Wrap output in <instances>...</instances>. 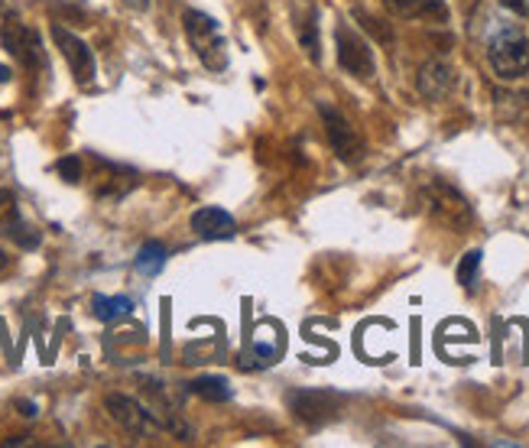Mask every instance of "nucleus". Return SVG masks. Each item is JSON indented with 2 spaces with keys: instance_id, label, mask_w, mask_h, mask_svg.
Here are the masks:
<instances>
[{
  "instance_id": "12",
  "label": "nucleus",
  "mask_w": 529,
  "mask_h": 448,
  "mask_svg": "<svg viewBox=\"0 0 529 448\" xmlns=\"http://www.w3.org/2000/svg\"><path fill=\"white\" fill-rule=\"evenodd\" d=\"M384 4L397 16H407V20H432V23L449 20V7H445L442 0H384Z\"/></svg>"
},
{
  "instance_id": "8",
  "label": "nucleus",
  "mask_w": 529,
  "mask_h": 448,
  "mask_svg": "<svg viewBox=\"0 0 529 448\" xmlns=\"http://www.w3.org/2000/svg\"><path fill=\"white\" fill-rule=\"evenodd\" d=\"M290 406L296 412V420L309 422V426H322L338 412V400L332 393H319V390H299L290 397Z\"/></svg>"
},
{
  "instance_id": "9",
  "label": "nucleus",
  "mask_w": 529,
  "mask_h": 448,
  "mask_svg": "<svg viewBox=\"0 0 529 448\" xmlns=\"http://www.w3.org/2000/svg\"><path fill=\"white\" fill-rule=\"evenodd\" d=\"M104 406H108L111 420H114L121 429H127V432H131V435H143V432H150L153 416L143 410V406L137 403V400L123 397V393H108Z\"/></svg>"
},
{
  "instance_id": "13",
  "label": "nucleus",
  "mask_w": 529,
  "mask_h": 448,
  "mask_svg": "<svg viewBox=\"0 0 529 448\" xmlns=\"http://www.w3.org/2000/svg\"><path fill=\"white\" fill-rule=\"evenodd\" d=\"M196 397L208 400V403H225V400H231V383L225 380V377H215V374H205V377H196V380L185 383Z\"/></svg>"
},
{
  "instance_id": "4",
  "label": "nucleus",
  "mask_w": 529,
  "mask_h": 448,
  "mask_svg": "<svg viewBox=\"0 0 529 448\" xmlns=\"http://www.w3.org/2000/svg\"><path fill=\"white\" fill-rule=\"evenodd\" d=\"M426 198H428V211L449 228H464L471 224V205L464 202V196L458 188H451L449 182L435 179L426 186Z\"/></svg>"
},
{
  "instance_id": "18",
  "label": "nucleus",
  "mask_w": 529,
  "mask_h": 448,
  "mask_svg": "<svg viewBox=\"0 0 529 448\" xmlns=\"http://www.w3.org/2000/svg\"><path fill=\"white\" fill-rule=\"evenodd\" d=\"M478 270H481V251H468L461 257V263H458V283L461 286H474Z\"/></svg>"
},
{
  "instance_id": "25",
  "label": "nucleus",
  "mask_w": 529,
  "mask_h": 448,
  "mask_svg": "<svg viewBox=\"0 0 529 448\" xmlns=\"http://www.w3.org/2000/svg\"><path fill=\"white\" fill-rule=\"evenodd\" d=\"M4 81H10V69L0 66V85H4Z\"/></svg>"
},
{
  "instance_id": "3",
  "label": "nucleus",
  "mask_w": 529,
  "mask_h": 448,
  "mask_svg": "<svg viewBox=\"0 0 529 448\" xmlns=\"http://www.w3.org/2000/svg\"><path fill=\"white\" fill-rule=\"evenodd\" d=\"M319 114H322V123H325V137H328V144H332V150L338 153V159L357 163V159L364 156V144H361V137H357L354 127H351L348 117L325 101L319 104Z\"/></svg>"
},
{
  "instance_id": "10",
  "label": "nucleus",
  "mask_w": 529,
  "mask_h": 448,
  "mask_svg": "<svg viewBox=\"0 0 529 448\" xmlns=\"http://www.w3.org/2000/svg\"><path fill=\"white\" fill-rule=\"evenodd\" d=\"M192 231L202 240H227L238 234V224L225 208H211L208 205V208H198L192 215Z\"/></svg>"
},
{
  "instance_id": "16",
  "label": "nucleus",
  "mask_w": 529,
  "mask_h": 448,
  "mask_svg": "<svg viewBox=\"0 0 529 448\" xmlns=\"http://www.w3.org/2000/svg\"><path fill=\"white\" fill-rule=\"evenodd\" d=\"M133 309V303L127 296H95V315L101 318V322H117V318H123L127 312Z\"/></svg>"
},
{
  "instance_id": "22",
  "label": "nucleus",
  "mask_w": 529,
  "mask_h": 448,
  "mask_svg": "<svg viewBox=\"0 0 529 448\" xmlns=\"http://www.w3.org/2000/svg\"><path fill=\"white\" fill-rule=\"evenodd\" d=\"M23 410V416H37V406L33 403H26V400H20V403H16Z\"/></svg>"
},
{
  "instance_id": "5",
  "label": "nucleus",
  "mask_w": 529,
  "mask_h": 448,
  "mask_svg": "<svg viewBox=\"0 0 529 448\" xmlns=\"http://www.w3.org/2000/svg\"><path fill=\"white\" fill-rule=\"evenodd\" d=\"M334 46H338V66L344 72L357 75V79H370L374 75V49L367 46V39L361 33H354L351 27L334 29Z\"/></svg>"
},
{
  "instance_id": "14",
  "label": "nucleus",
  "mask_w": 529,
  "mask_h": 448,
  "mask_svg": "<svg viewBox=\"0 0 529 448\" xmlns=\"http://www.w3.org/2000/svg\"><path fill=\"white\" fill-rule=\"evenodd\" d=\"M296 33H299V46L309 52L312 62H319V23H315V10L309 7V14L296 20Z\"/></svg>"
},
{
  "instance_id": "23",
  "label": "nucleus",
  "mask_w": 529,
  "mask_h": 448,
  "mask_svg": "<svg viewBox=\"0 0 529 448\" xmlns=\"http://www.w3.org/2000/svg\"><path fill=\"white\" fill-rule=\"evenodd\" d=\"M4 445H29V439H26V435H16V439H7V442H4Z\"/></svg>"
},
{
  "instance_id": "19",
  "label": "nucleus",
  "mask_w": 529,
  "mask_h": 448,
  "mask_svg": "<svg viewBox=\"0 0 529 448\" xmlns=\"http://www.w3.org/2000/svg\"><path fill=\"white\" fill-rule=\"evenodd\" d=\"M354 16L364 23V29H367V33H374V37H377V39H384V43H390V39H393V29H390V27H384V23H380L377 16L364 14V10H354Z\"/></svg>"
},
{
  "instance_id": "26",
  "label": "nucleus",
  "mask_w": 529,
  "mask_h": 448,
  "mask_svg": "<svg viewBox=\"0 0 529 448\" xmlns=\"http://www.w3.org/2000/svg\"><path fill=\"white\" fill-rule=\"evenodd\" d=\"M4 267H7V253L0 251V270H4Z\"/></svg>"
},
{
  "instance_id": "15",
  "label": "nucleus",
  "mask_w": 529,
  "mask_h": 448,
  "mask_svg": "<svg viewBox=\"0 0 529 448\" xmlns=\"http://www.w3.org/2000/svg\"><path fill=\"white\" fill-rule=\"evenodd\" d=\"M163 267H166V247H163L160 240H146L137 253V270L146 276H156Z\"/></svg>"
},
{
  "instance_id": "1",
  "label": "nucleus",
  "mask_w": 529,
  "mask_h": 448,
  "mask_svg": "<svg viewBox=\"0 0 529 448\" xmlns=\"http://www.w3.org/2000/svg\"><path fill=\"white\" fill-rule=\"evenodd\" d=\"M182 27H185V37H189L196 56L205 62V69L211 72H225L227 69V43L221 37L217 23L211 20L202 10H185L182 14Z\"/></svg>"
},
{
  "instance_id": "20",
  "label": "nucleus",
  "mask_w": 529,
  "mask_h": 448,
  "mask_svg": "<svg viewBox=\"0 0 529 448\" xmlns=\"http://www.w3.org/2000/svg\"><path fill=\"white\" fill-rule=\"evenodd\" d=\"M58 176H62L66 182H79L81 179V159L79 156L58 159Z\"/></svg>"
},
{
  "instance_id": "7",
  "label": "nucleus",
  "mask_w": 529,
  "mask_h": 448,
  "mask_svg": "<svg viewBox=\"0 0 529 448\" xmlns=\"http://www.w3.org/2000/svg\"><path fill=\"white\" fill-rule=\"evenodd\" d=\"M4 49L10 52V56H16L23 62V66H43V49H39V37L33 33V29H26L20 20H16V14H7L4 16Z\"/></svg>"
},
{
  "instance_id": "6",
  "label": "nucleus",
  "mask_w": 529,
  "mask_h": 448,
  "mask_svg": "<svg viewBox=\"0 0 529 448\" xmlns=\"http://www.w3.org/2000/svg\"><path fill=\"white\" fill-rule=\"evenodd\" d=\"M52 37H56L58 49H62V56H66L75 81H79V85H91V81H95V72H98L95 52L88 49V46L81 43L75 33H69L66 27H52Z\"/></svg>"
},
{
  "instance_id": "24",
  "label": "nucleus",
  "mask_w": 529,
  "mask_h": 448,
  "mask_svg": "<svg viewBox=\"0 0 529 448\" xmlns=\"http://www.w3.org/2000/svg\"><path fill=\"white\" fill-rule=\"evenodd\" d=\"M127 4H133V7H140V10L150 7V0H127Z\"/></svg>"
},
{
  "instance_id": "21",
  "label": "nucleus",
  "mask_w": 529,
  "mask_h": 448,
  "mask_svg": "<svg viewBox=\"0 0 529 448\" xmlns=\"http://www.w3.org/2000/svg\"><path fill=\"white\" fill-rule=\"evenodd\" d=\"M503 7L513 10V14H520V16L529 14V4H526V0H503Z\"/></svg>"
},
{
  "instance_id": "11",
  "label": "nucleus",
  "mask_w": 529,
  "mask_h": 448,
  "mask_svg": "<svg viewBox=\"0 0 529 448\" xmlns=\"http://www.w3.org/2000/svg\"><path fill=\"white\" fill-rule=\"evenodd\" d=\"M451 88H455V72H451L449 62H442V59H432V62H426L419 72V91L422 98H428V101H442V98H449Z\"/></svg>"
},
{
  "instance_id": "2",
  "label": "nucleus",
  "mask_w": 529,
  "mask_h": 448,
  "mask_svg": "<svg viewBox=\"0 0 529 448\" xmlns=\"http://www.w3.org/2000/svg\"><path fill=\"white\" fill-rule=\"evenodd\" d=\"M491 66L501 79L513 81L529 72V39L520 29H503L491 39Z\"/></svg>"
},
{
  "instance_id": "17",
  "label": "nucleus",
  "mask_w": 529,
  "mask_h": 448,
  "mask_svg": "<svg viewBox=\"0 0 529 448\" xmlns=\"http://www.w3.org/2000/svg\"><path fill=\"white\" fill-rule=\"evenodd\" d=\"M16 221H20V208H16V196H14V192H7V188H0V231L7 234Z\"/></svg>"
}]
</instances>
